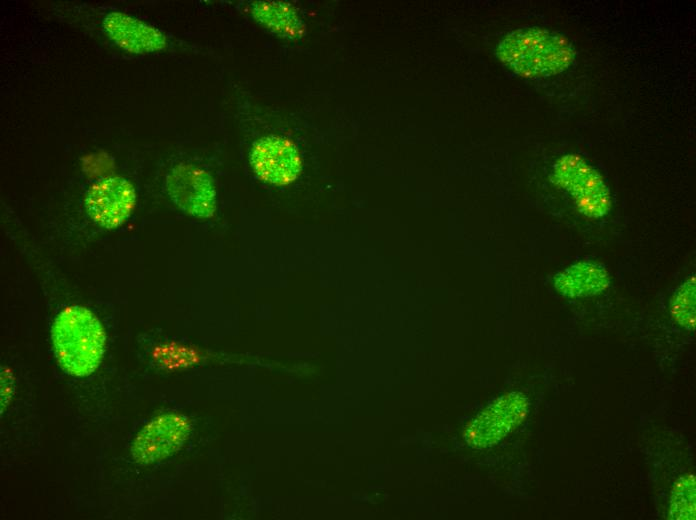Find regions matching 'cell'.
I'll list each match as a JSON object with an SVG mask.
<instances>
[{
	"instance_id": "6da1fadb",
	"label": "cell",
	"mask_w": 696,
	"mask_h": 520,
	"mask_svg": "<svg viewBox=\"0 0 696 520\" xmlns=\"http://www.w3.org/2000/svg\"><path fill=\"white\" fill-rule=\"evenodd\" d=\"M497 58L513 73L526 79L558 75L573 63L576 51L561 33L525 27L506 34L498 43Z\"/></svg>"
},
{
	"instance_id": "7a4b0ae2",
	"label": "cell",
	"mask_w": 696,
	"mask_h": 520,
	"mask_svg": "<svg viewBox=\"0 0 696 520\" xmlns=\"http://www.w3.org/2000/svg\"><path fill=\"white\" fill-rule=\"evenodd\" d=\"M51 338L59 365L72 376L90 375L103 358L105 331L98 318L83 306L62 309L53 322Z\"/></svg>"
},
{
	"instance_id": "3957f363",
	"label": "cell",
	"mask_w": 696,
	"mask_h": 520,
	"mask_svg": "<svg viewBox=\"0 0 696 520\" xmlns=\"http://www.w3.org/2000/svg\"><path fill=\"white\" fill-rule=\"evenodd\" d=\"M551 179L571 194L578 210L587 217L600 218L610 210V193L603 177L579 155L558 159Z\"/></svg>"
},
{
	"instance_id": "277c9868",
	"label": "cell",
	"mask_w": 696,
	"mask_h": 520,
	"mask_svg": "<svg viewBox=\"0 0 696 520\" xmlns=\"http://www.w3.org/2000/svg\"><path fill=\"white\" fill-rule=\"evenodd\" d=\"M529 400L521 392L507 393L489 404L467 426L466 442L474 448H488L507 436L526 417Z\"/></svg>"
},
{
	"instance_id": "5b68a950",
	"label": "cell",
	"mask_w": 696,
	"mask_h": 520,
	"mask_svg": "<svg viewBox=\"0 0 696 520\" xmlns=\"http://www.w3.org/2000/svg\"><path fill=\"white\" fill-rule=\"evenodd\" d=\"M191 432L189 418L167 413L153 418L135 437L131 455L141 465L161 461L182 448Z\"/></svg>"
},
{
	"instance_id": "8992f818",
	"label": "cell",
	"mask_w": 696,
	"mask_h": 520,
	"mask_svg": "<svg viewBox=\"0 0 696 520\" xmlns=\"http://www.w3.org/2000/svg\"><path fill=\"white\" fill-rule=\"evenodd\" d=\"M165 187L170 199L183 212L200 218L214 214L216 192L207 171L192 164H178L169 171Z\"/></svg>"
},
{
	"instance_id": "52a82bcc",
	"label": "cell",
	"mask_w": 696,
	"mask_h": 520,
	"mask_svg": "<svg viewBox=\"0 0 696 520\" xmlns=\"http://www.w3.org/2000/svg\"><path fill=\"white\" fill-rule=\"evenodd\" d=\"M136 204L133 185L120 176L105 177L90 186L85 206L90 218L105 229L122 225Z\"/></svg>"
},
{
	"instance_id": "ba28073f",
	"label": "cell",
	"mask_w": 696,
	"mask_h": 520,
	"mask_svg": "<svg viewBox=\"0 0 696 520\" xmlns=\"http://www.w3.org/2000/svg\"><path fill=\"white\" fill-rule=\"evenodd\" d=\"M250 163L261 180L275 185L291 183L302 169L297 147L289 139L278 136L256 141L250 152Z\"/></svg>"
},
{
	"instance_id": "9c48e42d",
	"label": "cell",
	"mask_w": 696,
	"mask_h": 520,
	"mask_svg": "<svg viewBox=\"0 0 696 520\" xmlns=\"http://www.w3.org/2000/svg\"><path fill=\"white\" fill-rule=\"evenodd\" d=\"M104 27L117 45L133 53L154 52L166 45V39L159 30L123 13L108 14Z\"/></svg>"
},
{
	"instance_id": "30bf717a",
	"label": "cell",
	"mask_w": 696,
	"mask_h": 520,
	"mask_svg": "<svg viewBox=\"0 0 696 520\" xmlns=\"http://www.w3.org/2000/svg\"><path fill=\"white\" fill-rule=\"evenodd\" d=\"M608 285L609 276L605 268L592 262L577 263L554 277L557 291L570 298L598 294Z\"/></svg>"
},
{
	"instance_id": "8fae6325",
	"label": "cell",
	"mask_w": 696,
	"mask_h": 520,
	"mask_svg": "<svg viewBox=\"0 0 696 520\" xmlns=\"http://www.w3.org/2000/svg\"><path fill=\"white\" fill-rule=\"evenodd\" d=\"M253 17L276 35L296 40L305 33V25L295 8L283 1H256L250 4Z\"/></svg>"
},
{
	"instance_id": "7c38bea8",
	"label": "cell",
	"mask_w": 696,
	"mask_h": 520,
	"mask_svg": "<svg viewBox=\"0 0 696 520\" xmlns=\"http://www.w3.org/2000/svg\"><path fill=\"white\" fill-rule=\"evenodd\" d=\"M696 485L693 474L681 476L674 484L670 497V518L694 520L696 511Z\"/></svg>"
},
{
	"instance_id": "4fadbf2b",
	"label": "cell",
	"mask_w": 696,
	"mask_h": 520,
	"mask_svg": "<svg viewBox=\"0 0 696 520\" xmlns=\"http://www.w3.org/2000/svg\"><path fill=\"white\" fill-rule=\"evenodd\" d=\"M695 276H690L675 291L671 299V314L675 321L688 331H694L695 313Z\"/></svg>"
}]
</instances>
